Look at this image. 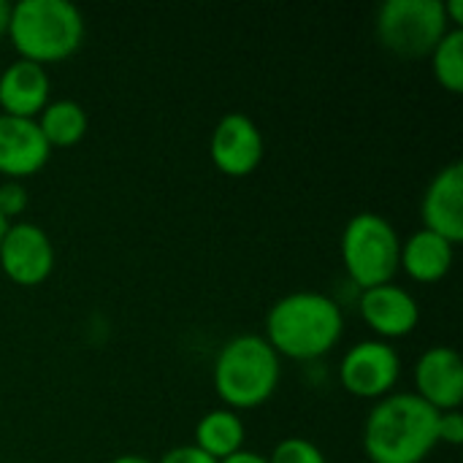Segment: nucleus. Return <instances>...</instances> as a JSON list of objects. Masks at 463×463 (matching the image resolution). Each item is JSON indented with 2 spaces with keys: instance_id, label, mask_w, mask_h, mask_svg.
Segmentation results:
<instances>
[{
  "instance_id": "1",
  "label": "nucleus",
  "mask_w": 463,
  "mask_h": 463,
  "mask_svg": "<svg viewBox=\"0 0 463 463\" xmlns=\"http://www.w3.org/2000/svg\"><path fill=\"white\" fill-rule=\"evenodd\" d=\"M345 334L342 307L317 290H296L277 298L266 315V342L277 355L312 361L336 347Z\"/></svg>"
},
{
  "instance_id": "2",
  "label": "nucleus",
  "mask_w": 463,
  "mask_h": 463,
  "mask_svg": "<svg viewBox=\"0 0 463 463\" xmlns=\"http://www.w3.org/2000/svg\"><path fill=\"white\" fill-rule=\"evenodd\" d=\"M439 412L418 393L377 399L364 426V450L372 463H420L437 448Z\"/></svg>"
},
{
  "instance_id": "3",
  "label": "nucleus",
  "mask_w": 463,
  "mask_h": 463,
  "mask_svg": "<svg viewBox=\"0 0 463 463\" xmlns=\"http://www.w3.org/2000/svg\"><path fill=\"white\" fill-rule=\"evenodd\" d=\"M279 355L260 334L228 339L214 358V391L228 410H252L271 399L279 385Z\"/></svg>"
},
{
  "instance_id": "4",
  "label": "nucleus",
  "mask_w": 463,
  "mask_h": 463,
  "mask_svg": "<svg viewBox=\"0 0 463 463\" xmlns=\"http://www.w3.org/2000/svg\"><path fill=\"white\" fill-rule=\"evenodd\" d=\"M8 35L19 57L46 65L81 46L84 16L68 0H19L11 3Z\"/></svg>"
},
{
  "instance_id": "5",
  "label": "nucleus",
  "mask_w": 463,
  "mask_h": 463,
  "mask_svg": "<svg viewBox=\"0 0 463 463\" xmlns=\"http://www.w3.org/2000/svg\"><path fill=\"white\" fill-rule=\"evenodd\" d=\"M402 258V236L393 222L377 212L355 214L342 233V260L350 279L366 290L393 282Z\"/></svg>"
},
{
  "instance_id": "6",
  "label": "nucleus",
  "mask_w": 463,
  "mask_h": 463,
  "mask_svg": "<svg viewBox=\"0 0 463 463\" xmlns=\"http://www.w3.org/2000/svg\"><path fill=\"white\" fill-rule=\"evenodd\" d=\"M450 30L442 0H385L377 11V35L399 57H426Z\"/></svg>"
},
{
  "instance_id": "7",
  "label": "nucleus",
  "mask_w": 463,
  "mask_h": 463,
  "mask_svg": "<svg viewBox=\"0 0 463 463\" xmlns=\"http://www.w3.org/2000/svg\"><path fill=\"white\" fill-rule=\"evenodd\" d=\"M402 374V358L396 347H391L383 339H366L353 345L342 364H339V380L345 391L361 399H383L393 391Z\"/></svg>"
},
{
  "instance_id": "8",
  "label": "nucleus",
  "mask_w": 463,
  "mask_h": 463,
  "mask_svg": "<svg viewBox=\"0 0 463 463\" xmlns=\"http://www.w3.org/2000/svg\"><path fill=\"white\" fill-rule=\"evenodd\" d=\"M0 269L22 288L46 282L54 271V247L49 233L27 220L11 222L0 241Z\"/></svg>"
},
{
  "instance_id": "9",
  "label": "nucleus",
  "mask_w": 463,
  "mask_h": 463,
  "mask_svg": "<svg viewBox=\"0 0 463 463\" xmlns=\"http://www.w3.org/2000/svg\"><path fill=\"white\" fill-rule=\"evenodd\" d=\"M212 160L228 176H247L263 160V133L252 117L241 111L225 114L212 130Z\"/></svg>"
},
{
  "instance_id": "10",
  "label": "nucleus",
  "mask_w": 463,
  "mask_h": 463,
  "mask_svg": "<svg viewBox=\"0 0 463 463\" xmlns=\"http://www.w3.org/2000/svg\"><path fill=\"white\" fill-rule=\"evenodd\" d=\"M415 393L437 412L458 410L463 402V361L453 347H429L415 364Z\"/></svg>"
},
{
  "instance_id": "11",
  "label": "nucleus",
  "mask_w": 463,
  "mask_h": 463,
  "mask_svg": "<svg viewBox=\"0 0 463 463\" xmlns=\"http://www.w3.org/2000/svg\"><path fill=\"white\" fill-rule=\"evenodd\" d=\"M52 146L46 144L35 119L11 117L0 111V174L5 179L33 176L46 165Z\"/></svg>"
},
{
  "instance_id": "12",
  "label": "nucleus",
  "mask_w": 463,
  "mask_h": 463,
  "mask_svg": "<svg viewBox=\"0 0 463 463\" xmlns=\"http://www.w3.org/2000/svg\"><path fill=\"white\" fill-rule=\"evenodd\" d=\"M423 228L439 233L450 244L463 241V165L450 163L434 174L426 187L423 203Z\"/></svg>"
},
{
  "instance_id": "13",
  "label": "nucleus",
  "mask_w": 463,
  "mask_h": 463,
  "mask_svg": "<svg viewBox=\"0 0 463 463\" xmlns=\"http://www.w3.org/2000/svg\"><path fill=\"white\" fill-rule=\"evenodd\" d=\"M358 307H361V317L366 320V326L385 339L412 334L420 320V307L415 296L396 282L366 288L361 293Z\"/></svg>"
},
{
  "instance_id": "14",
  "label": "nucleus",
  "mask_w": 463,
  "mask_h": 463,
  "mask_svg": "<svg viewBox=\"0 0 463 463\" xmlns=\"http://www.w3.org/2000/svg\"><path fill=\"white\" fill-rule=\"evenodd\" d=\"M49 100H52V79H49L46 65L19 57L3 68L0 73L3 114L35 119Z\"/></svg>"
},
{
  "instance_id": "15",
  "label": "nucleus",
  "mask_w": 463,
  "mask_h": 463,
  "mask_svg": "<svg viewBox=\"0 0 463 463\" xmlns=\"http://www.w3.org/2000/svg\"><path fill=\"white\" fill-rule=\"evenodd\" d=\"M456 258V244L442 239L439 233L420 228L402 239V258L399 269H404L418 282H439Z\"/></svg>"
},
{
  "instance_id": "16",
  "label": "nucleus",
  "mask_w": 463,
  "mask_h": 463,
  "mask_svg": "<svg viewBox=\"0 0 463 463\" xmlns=\"http://www.w3.org/2000/svg\"><path fill=\"white\" fill-rule=\"evenodd\" d=\"M195 448H201L214 461H222L239 450H244V420L239 412L222 407L209 410L195 426Z\"/></svg>"
},
{
  "instance_id": "17",
  "label": "nucleus",
  "mask_w": 463,
  "mask_h": 463,
  "mask_svg": "<svg viewBox=\"0 0 463 463\" xmlns=\"http://www.w3.org/2000/svg\"><path fill=\"white\" fill-rule=\"evenodd\" d=\"M43 138L49 146H73L84 138L87 133V111L81 103L71 100V98H57V100H49L41 114L35 117Z\"/></svg>"
},
{
  "instance_id": "18",
  "label": "nucleus",
  "mask_w": 463,
  "mask_h": 463,
  "mask_svg": "<svg viewBox=\"0 0 463 463\" xmlns=\"http://www.w3.org/2000/svg\"><path fill=\"white\" fill-rule=\"evenodd\" d=\"M431 71L437 81L450 90H463V27H450L442 41L431 49Z\"/></svg>"
},
{
  "instance_id": "19",
  "label": "nucleus",
  "mask_w": 463,
  "mask_h": 463,
  "mask_svg": "<svg viewBox=\"0 0 463 463\" xmlns=\"http://www.w3.org/2000/svg\"><path fill=\"white\" fill-rule=\"evenodd\" d=\"M269 463H328V461H326L323 450H320L315 442H309V439H304V437H288V439H282V442L271 450Z\"/></svg>"
},
{
  "instance_id": "20",
  "label": "nucleus",
  "mask_w": 463,
  "mask_h": 463,
  "mask_svg": "<svg viewBox=\"0 0 463 463\" xmlns=\"http://www.w3.org/2000/svg\"><path fill=\"white\" fill-rule=\"evenodd\" d=\"M27 209V190L16 179L0 182V214L11 222L14 217H22Z\"/></svg>"
},
{
  "instance_id": "21",
  "label": "nucleus",
  "mask_w": 463,
  "mask_h": 463,
  "mask_svg": "<svg viewBox=\"0 0 463 463\" xmlns=\"http://www.w3.org/2000/svg\"><path fill=\"white\" fill-rule=\"evenodd\" d=\"M437 439H439V442H448V445H461L463 415L458 410L439 412V420H437Z\"/></svg>"
},
{
  "instance_id": "22",
  "label": "nucleus",
  "mask_w": 463,
  "mask_h": 463,
  "mask_svg": "<svg viewBox=\"0 0 463 463\" xmlns=\"http://www.w3.org/2000/svg\"><path fill=\"white\" fill-rule=\"evenodd\" d=\"M157 463H220L214 461L212 456H206L201 448L195 445H179V448H171L163 458Z\"/></svg>"
},
{
  "instance_id": "23",
  "label": "nucleus",
  "mask_w": 463,
  "mask_h": 463,
  "mask_svg": "<svg viewBox=\"0 0 463 463\" xmlns=\"http://www.w3.org/2000/svg\"><path fill=\"white\" fill-rule=\"evenodd\" d=\"M220 463H269V456L263 453H255V450H239L228 458H222Z\"/></svg>"
},
{
  "instance_id": "24",
  "label": "nucleus",
  "mask_w": 463,
  "mask_h": 463,
  "mask_svg": "<svg viewBox=\"0 0 463 463\" xmlns=\"http://www.w3.org/2000/svg\"><path fill=\"white\" fill-rule=\"evenodd\" d=\"M445 16H448L450 27H463V0H448Z\"/></svg>"
},
{
  "instance_id": "25",
  "label": "nucleus",
  "mask_w": 463,
  "mask_h": 463,
  "mask_svg": "<svg viewBox=\"0 0 463 463\" xmlns=\"http://www.w3.org/2000/svg\"><path fill=\"white\" fill-rule=\"evenodd\" d=\"M8 19H11V3L0 0V35L8 33Z\"/></svg>"
},
{
  "instance_id": "26",
  "label": "nucleus",
  "mask_w": 463,
  "mask_h": 463,
  "mask_svg": "<svg viewBox=\"0 0 463 463\" xmlns=\"http://www.w3.org/2000/svg\"><path fill=\"white\" fill-rule=\"evenodd\" d=\"M109 463H155V461H149V458H144V456H136V453H125V456L111 458Z\"/></svg>"
},
{
  "instance_id": "27",
  "label": "nucleus",
  "mask_w": 463,
  "mask_h": 463,
  "mask_svg": "<svg viewBox=\"0 0 463 463\" xmlns=\"http://www.w3.org/2000/svg\"><path fill=\"white\" fill-rule=\"evenodd\" d=\"M8 225H11V222L0 214V241H3V236H5V231H8Z\"/></svg>"
}]
</instances>
